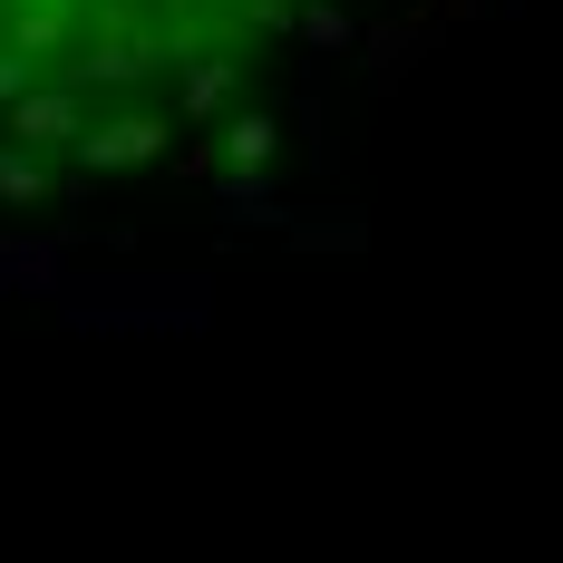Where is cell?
Returning <instances> with one entry per match:
<instances>
[{
	"label": "cell",
	"mask_w": 563,
	"mask_h": 563,
	"mask_svg": "<svg viewBox=\"0 0 563 563\" xmlns=\"http://www.w3.org/2000/svg\"><path fill=\"white\" fill-rule=\"evenodd\" d=\"M340 0H0V175H126L233 117Z\"/></svg>",
	"instance_id": "6da1fadb"
}]
</instances>
